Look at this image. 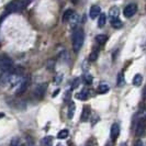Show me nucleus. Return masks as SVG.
<instances>
[{
	"label": "nucleus",
	"mask_w": 146,
	"mask_h": 146,
	"mask_svg": "<svg viewBox=\"0 0 146 146\" xmlns=\"http://www.w3.org/2000/svg\"><path fill=\"white\" fill-rule=\"evenodd\" d=\"M85 41V32L84 30L78 28L74 31L73 37H72V42H73V50L75 53H78L81 48L82 44Z\"/></svg>",
	"instance_id": "f257e3e1"
},
{
	"label": "nucleus",
	"mask_w": 146,
	"mask_h": 146,
	"mask_svg": "<svg viewBox=\"0 0 146 146\" xmlns=\"http://www.w3.org/2000/svg\"><path fill=\"white\" fill-rule=\"evenodd\" d=\"M31 2L32 0H12L7 5L6 9L8 12H11V13L19 12V11H22L23 9H25Z\"/></svg>",
	"instance_id": "f03ea898"
},
{
	"label": "nucleus",
	"mask_w": 146,
	"mask_h": 146,
	"mask_svg": "<svg viewBox=\"0 0 146 146\" xmlns=\"http://www.w3.org/2000/svg\"><path fill=\"white\" fill-rule=\"evenodd\" d=\"M0 69L2 72H11L12 69V60L7 55L0 56Z\"/></svg>",
	"instance_id": "7ed1b4c3"
},
{
	"label": "nucleus",
	"mask_w": 146,
	"mask_h": 146,
	"mask_svg": "<svg viewBox=\"0 0 146 146\" xmlns=\"http://www.w3.org/2000/svg\"><path fill=\"white\" fill-rule=\"evenodd\" d=\"M136 11H137V6L135 5V3H130V5H127L126 7L124 8V10H123V15H124L125 18H132L133 15L136 13Z\"/></svg>",
	"instance_id": "20e7f679"
},
{
	"label": "nucleus",
	"mask_w": 146,
	"mask_h": 146,
	"mask_svg": "<svg viewBox=\"0 0 146 146\" xmlns=\"http://www.w3.org/2000/svg\"><path fill=\"white\" fill-rule=\"evenodd\" d=\"M46 84H40L37 85L36 87L34 88V91H33V95L35 96L38 99H42L45 95V91H46Z\"/></svg>",
	"instance_id": "39448f33"
},
{
	"label": "nucleus",
	"mask_w": 146,
	"mask_h": 146,
	"mask_svg": "<svg viewBox=\"0 0 146 146\" xmlns=\"http://www.w3.org/2000/svg\"><path fill=\"white\" fill-rule=\"evenodd\" d=\"M146 130V121L144 119L139 120L137 122V125H136V129H135V135L136 136H142L144 133H145Z\"/></svg>",
	"instance_id": "423d86ee"
},
{
	"label": "nucleus",
	"mask_w": 146,
	"mask_h": 146,
	"mask_svg": "<svg viewBox=\"0 0 146 146\" xmlns=\"http://www.w3.org/2000/svg\"><path fill=\"white\" fill-rule=\"evenodd\" d=\"M120 135V125L119 123H113L111 126V130H110V136L112 141H115Z\"/></svg>",
	"instance_id": "0eeeda50"
},
{
	"label": "nucleus",
	"mask_w": 146,
	"mask_h": 146,
	"mask_svg": "<svg viewBox=\"0 0 146 146\" xmlns=\"http://www.w3.org/2000/svg\"><path fill=\"white\" fill-rule=\"evenodd\" d=\"M100 15H101V9H100V7L99 6H91V8H90V10H89V17L94 20V19H96V18H98V17H100Z\"/></svg>",
	"instance_id": "6e6552de"
},
{
	"label": "nucleus",
	"mask_w": 146,
	"mask_h": 146,
	"mask_svg": "<svg viewBox=\"0 0 146 146\" xmlns=\"http://www.w3.org/2000/svg\"><path fill=\"white\" fill-rule=\"evenodd\" d=\"M11 72H2V75L0 76V86H5L9 84L10 78H11Z\"/></svg>",
	"instance_id": "1a4fd4ad"
},
{
	"label": "nucleus",
	"mask_w": 146,
	"mask_h": 146,
	"mask_svg": "<svg viewBox=\"0 0 146 146\" xmlns=\"http://www.w3.org/2000/svg\"><path fill=\"white\" fill-rule=\"evenodd\" d=\"M90 113H91V110L88 106H85L84 109H82V112H81L80 115V121L81 122H87L90 117Z\"/></svg>",
	"instance_id": "9d476101"
},
{
	"label": "nucleus",
	"mask_w": 146,
	"mask_h": 146,
	"mask_svg": "<svg viewBox=\"0 0 146 146\" xmlns=\"http://www.w3.org/2000/svg\"><path fill=\"white\" fill-rule=\"evenodd\" d=\"M27 88H28V80L27 79H24V80L21 82V85L19 86V87L17 88V95H22L25 90H27Z\"/></svg>",
	"instance_id": "9b49d317"
},
{
	"label": "nucleus",
	"mask_w": 146,
	"mask_h": 146,
	"mask_svg": "<svg viewBox=\"0 0 146 146\" xmlns=\"http://www.w3.org/2000/svg\"><path fill=\"white\" fill-rule=\"evenodd\" d=\"M117 87H123L125 85V79H124V73L120 72L117 74Z\"/></svg>",
	"instance_id": "f8f14e48"
},
{
	"label": "nucleus",
	"mask_w": 146,
	"mask_h": 146,
	"mask_svg": "<svg viewBox=\"0 0 146 146\" xmlns=\"http://www.w3.org/2000/svg\"><path fill=\"white\" fill-rule=\"evenodd\" d=\"M110 22H111V24H112V27H113L114 29H121V28H122V25H123L122 21H121L119 18L110 19Z\"/></svg>",
	"instance_id": "ddd939ff"
},
{
	"label": "nucleus",
	"mask_w": 146,
	"mask_h": 146,
	"mask_svg": "<svg viewBox=\"0 0 146 146\" xmlns=\"http://www.w3.org/2000/svg\"><path fill=\"white\" fill-rule=\"evenodd\" d=\"M74 15H75L74 10H72V9H67L65 12H64V15H63V21H69V20L73 18Z\"/></svg>",
	"instance_id": "4468645a"
},
{
	"label": "nucleus",
	"mask_w": 146,
	"mask_h": 146,
	"mask_svg": "<svg viewBox=\"0 0 146 146\" xmlns=\"http://www.w3.org/2000/svg\"><path fill=\"white\" fill-rule=\"evenodd\" d=\"M88 96H89V92H88V90H82L80 92H78L77 95H76V98L78 99V100H81V101H85V100H87L88 99Z\"/></svg>",
	"instance_id": "2eb2a0df"
},
{
	"label": "nucleus",
	"mask_w": 146,
	"mask_h": 146,
	"mask_svg": "<svg viewBox=\"0 0 146 146\" xmlns=\"http://www.w3.org/2000/svg\"><path fill=\"white\" fill-rule=\"evenodd\" d=\"M133 85L134 86H136V87H139L142 85V82H143V77H142V75L141 74H136L135 76H134V78H133Z\"/></svg>",
	"instance_id": "dca6fc26"
},
{
	"label": "nucleus",
	"mask_w": 146,
	"mask_h": 146,
	"mask_svg": "<svg viewBox=\"0 0 146 146\" xmlns=\"http://www.w3.org/2000/svg\"><path fill=\"white\" fill-rule=\"evenodd\" d=\"M109 85H107V84H100L99 85V87H98V89H97V91H98V94H107L108 91H109Z\"/></svg>",
	"instance_id": "f3484780"
},
{
	"label": "nucleus",
	"mask_w": 146,
	"mask_h": 146,
	"mask_svg": "<svg viewBox=\"0 0 146 146\" xmlns=\"http://www.w3.org/2000/svg\"><path fill=\"white\" fill-rule=\"evenodd\" d=\"M110 19H114V18H119L120 15V11H119V8L117 7H112L109 11Z\"/></svg>",
	"instance_id": "a211bd4d"
},
{
	"label": "nucleus",
	"mask_w": 146,
	"mask_h": 146,
	"mask_svg": "<svg viewBox=\"0 0 146 146\" xmlns=\"http://www.w3.org/2000/svg\"><path fill=\"white\" fill-rule=\"evenodd\" d=\"M41 145L42 146H52L53 145V137L52 136H45L41 141Z\"/></svg>",
	"instance_id": "6ab92c4d"
},
{
	"label": "nucleus",
	"mask_w": 146,
	"mask_h": 146,
	"mask_svg": "<svg viewBox=\"0 0 146 146\" xmlns=\"http://www.w3.org/2000/svg\"><path fill=\"white\" fill-rule=\"evenodd\" d=\"M75 111H76V106L74 102H70L68 106V119H73L74 114H75Z\"/></svg>",
	"instance_id": "aec40b11"
},
{
	"label": "nucleus",
	"mask_w": 146,
	"mask_h": 146,
	"mask_svg": "<svg viewBox=\"0 0 146 146\" xmlns=\"http://www.w3.org/2000/svg\"><path fill=\"white\" fill-rule=\"evenodd\" d=\"M108 41V36L106 35V34H98L97 36H96V42L99 44H104L106 42Z\"/></svg>",
	"instance_id": "412c9836"
},
{
	"label": "nucleus",
	"mask_w": 146,
	"mask_h": 146,
	"mask_svg": "<svg viewBox=\"0 0 146 146\" xmlns=\"http://www.w3.org/2000/svg\"><path fill=\"white\" fill-rule=\"evenodd\" d=\"M106 22H107V17L104 13H101L100 17H99V19H98V27L99 28H102L106 25Z\"/></svg>",
	"instance_id": "4be33fe9"
},
{
	"label": "nucleus",
	"mask_w": 146,
	"mask_h": 146,
	"mask_svg": "<svg viewBox=\"0 0 146 146\" xmlns=\"http://www.w3.org/2000/svg\"><path fill=\"white\" fill-rule=\"evenodd\" d=\"M98 56H99V51L97 48H95L94 51L90 53V55H89V60L90 62H96L97 58H98Z\"/></svg>",
	"instance_id": "5701e85b"
},
{
	"label": "nucleus",
	"mask_w": 146,
	"mask_h": 146,
	"mask_svg": "<svg viewBox=\"0 0 146 146\" xmlns=\"http://www.w3.org/2000/svg\"><path fill=\"white\" fill-rule=\"evenodd\" d=\"M68 135H69V132H68V130H62V131L58 132V134H57V137H58L59 139H65L68 137Z\"/></svg>",
	"instance_id": "b1692460"
},
{
	"label": "nucleus",
	"mask_w": 146,
	"mask_h": 146,
	"mask_svg": "<svg viewBox=\"0 0 146 146\" xmlns=\"http://www.w3.org/2000/svg\"><path fill=\"white\" fill-rule=\"evenodd\" d=\"M10 146H24V144L20 141L19 137H13L10 142Z\"/></svg>",
	"instance_id": "393cba45"
},
{
	"label": "nucleus",
	"mask_w": 146,
	"mask_h": 146,
	"mask_svg": "<svg viewBox=\"0 0 146 146\" xmlns=\"http://www.w3.org/2000/svg\"><path fill=\"white\" fill-rule=\"evenodd\" d=\"M84 81H85V84H86V85H91V84H92V81H94V77H92L91 75H85V77H84Z\"/></svg>",
	"instance_id": "a878e982"
},
{
	"label": "nucleus",
	"mask_w": 146,
	"mask_h": 146,
	"mask_svg": "<svg viewBox=\"0 0 146 146\" xmlns=\"http://www.w3.org/2000/svg\"><path fill=\"white\" fill-rule=\"evenodd\" d=\"M79 82H80V79H79V78H75L73 81V84H72V88H73V89L77 88L79 86Z\"/></svg>",
	"instance_id": "bb28decb"
},
{
	"label": "nucleus",
	"mask_w": 146,
	"mask_h": 146,
	"mask_svg": "<svg viewBox=\"0 0 146 146\" xmlns=\"http://www.w3.org/2000/svg\"><path fill=\"white\" fill-rule=\"evenodd\" d=\"M86 146H95V141H94V139H89L87 143H86Z\"/></svg>",
	"instance_id": "cd10ccee"
},
{
	"label": "nucleus",
	"mask_w": 146,
	"mask_h": 146,
	"mask_svg": "<svg viewBox=\"0 0 146 146\" xmlns=\"http://www.w3.org/2000/svg\"><path fill=\"white\" fill-rule=\"evenodd\" d=\"M60 77H62V75H57V76H56V79H55V81H56L57 84H58V82H60V80H62V78H60Z\"/></svg>",
	"instance_id": "c85d7f7f"
},
{
	"label": "nucleus",
	"mask_w": 146,
	"mask_h": 146,
	"mask_svg": "<svg viewBox=\"0 0 146 146\" xmlns=\"http://www.w3.org/2000/svg\"><path fill=\"white\" fill-rule=\"evenodd\" d=\"M135 146H144V144L142 143V141H137V142L135 143Z\"/></svg>",
	"instance_id": "c756f323"
},
{
	"label": "nucleus",
	"mask_w": 146,
	"mask_h": 146,
	"mask_svg": "<svg viewBox=\"0 0 146 146\" xmlns=\"http://www.w3.org/2000/svg\"><path fill=\"white\" fill-rule=\"evenodd\" d=\"M120 146H127V145H126V143H121V145Z\"/></svg>",
	"instance_id": "7c9ffc66"
},
{
	"label": "nucleus",
	"mask_w": 146,
	"mask_h": 146,
	"mask_svg": "<svg viewBox=\"0 0 146 146\" xmlns=\"http://www.w3.org/2000/svg\"><path fill=\"white\" fill-rule=\"evenodd\" d=\"M5 117V114H3V113H0V119H1V117Z\"/></svg>",
	"instance_id": "2f4dec72"
},
{
	"label": "nucleus",
	"mask_w": 146,
	"mask_h": 146,
	"mask_svg": "<svg viewBox=\"0 0 146 146\" xmlns=\"http://www.w3.org/2000/svg\"><path fill=\"white\" fill-rule=\"evenodd\" d=\"M56 146H64V145H63V144H60V143H59V144H57V145H56Z\"/></svg>",
	"instance_id": "473e14b6"
}]
</instances>
